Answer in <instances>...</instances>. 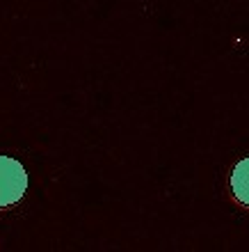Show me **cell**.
I'll return each instance as SVG.
<instances>
[{
	"mask_svg": "<svg viewBox=\"0 0 249 252\" xmlns=\"http://www.w3.org/2000/svg\"><path fill=\"white\" fill-rule=\"evenodd\" d=\"M231 190H233V197L249 209V156L233 167V172H231Z\"/></svg>",
	"mask_w": 249,
	"mask_h": 252,
	"instance_id": "7a4b0ae2",
	"label": "cell"
},
{
	"mask_svg": "<svg viewBox=\"0 0 249 252\" xmlns=\"http://www.w3.org/2000/svg\"><path fill=\"white\" fill-rule=\"evenodd\" d=\"M28 190V172L16 158L0 156V209L19 204Z\"/></svg>",
	"mask_w": 249,
	"mask_h": 252,
	"instance_id": "6da1fadb",
	"label": "cell"
}]
</instances>
